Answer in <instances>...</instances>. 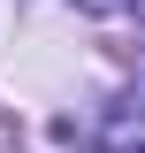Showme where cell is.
Returning a JSON list of instances; mask_svg holds the SVG:
<instances>
[{
  "instance_id": "2",
  "label": "cell",
  "mask_w": 145,
  "mask_h": 153,
  "mask_svg": "<svg viewBox=\"0 0 145 153\" xmlns=\"http://www.w3.org/2000/svg\"><path fill=\"white\" fill-rule=\"evenodd\" d=\"M76 8H92V16H122V8H138V0H76Z\"/></svg>"
},
{
  "instance_id": "1",
  "label": "cell",
  "mask_w": 145,
  "mask_h": 153,
  "mask_svg": "<svg viewBox=\"0 0 145 153\" xmlns=\"http://www.w3.org/2000/svg\"><path fill=\"white\" fill-rule=\"evenodd\" d=\"M92 146H99V153H145V76L130 84L122 100H115L107 115H99V130H92Z\"/></svg>"
}]
</instances>
